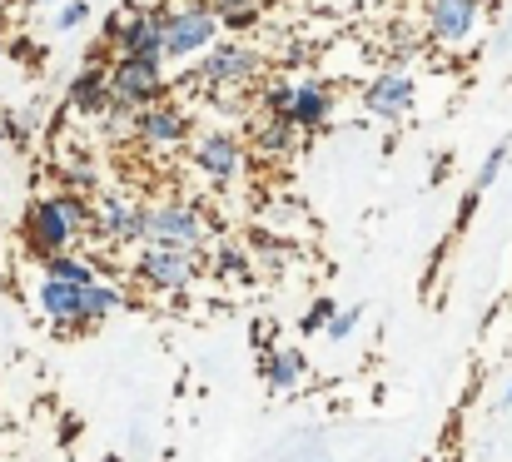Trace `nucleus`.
<instances>
[{"mask_svg":"<svg viewBox=\"0 0 512 462\" xmlns=\"http://www.w3.org/2000/svg\"><path fill=\"white\" fill-rule=\"evenodd\" d=\"M20 234H25V249H30L35 259L65 254V249H75V244L90 234V199L75 194V189L35 194V199L25 204Z\"/></svg>","mask_w":512,"mask_h":462,"instance_id":"1","label":"nucleus"},{"mask_svg":"<svg viewBox=\"0 0 512 462\" xmlns=\"http://www.w3.org/2000/svg\"><path fill=\"white\" fill-rule=\"evenodd\" d=\"M140 244L204 254V249H209V219H204V209L189 204V199H155V204H140Z\"/></svg>","mask_w":512,"mask_h":462,"instance_id":"2","label":"nucleus"},{"mask_svg":"<svg viewBox=\"0 0 512 462\" xmlns=\"http://www.w3.org/2000/svg\"><path fill=\"white\" fill-rule=\"evenodd\" d=\"M264 50L244 45V40H214L204 55H199V70H194V85H209V90H244L264 75Z\"/></svg>","mask_w":512,"mask_h":462,"instance_id":"3","label":"nucleus"},{"mask_svg":"<svg viewBox=\"0 0 512 462\" xmlns=\"http://www.w3.org/2000/svg\"><path fill=\"white\" fill-rule=\"evenodd\" d=\"M214 40H219V20L209 15V5L184 0V5L165 10V60H179V65L199 60Z\"/></svg>","mask_w":512,"mask_h":462,"instance_id":"4","label":"nucleus"},{"mask_svg":"<svg viewBox=\"0 0 512 462\" xmlns=\"http://www.w3.org/2000/svg\"><path fill=\"white\" fill-rule=\"evenodd\" d=\"M170 95V80H165V60H135V55H115L110 60V100L115 105H155Z\"/></svg>","mask_w":512,"mask_h":462,"instance_id":"5","label":"nucleus"},{"mask_svg":"<svg viewBox=\"0 0 512 462\" xmlns=\"http://www.w3.org/2000/svg\"><path fill=\"white\" fill-rule=\"evenodd\" d=\"M135 284L140 289H155V294H179L199 279V254H184V249H155L145 244L140 259H135Z\"/></svg>","mask_w":512,"mask_h":462,"instance_id":"6","label":"nucleus"},{"mask_svg":"<svg viewBox=\"0 0 512 462\" xmlns=\"http://www.w3.org/2000/svg\"><path fill=\"white\" fill-rule=\"evenodd\" d=\"M483 25V0H428L423 5V30L443 50H463Z\"/></svg>","mask_w":512,"mask_h":462,"instance_id":"7","label":"nucleus"},{"mask_svg":"<svg viewBox=\"0 0 512 462\" xmlns=\"http://www.w3.org/2000/svg\"><path fill=\"white\" fill-rule=\"evenodd\" d=\"M189 159H194V169H199L209 184H234V179L244 174V145H239V135H229V130H199V135L189 140Z\"/></svg>","mask_w":512,"mask_h":462,"instance_id":"8","label":"nucleus"},{"mask_svg":"<svg viewBox=\"0 0 512 462\" xmlns=\"http://www.w3.org/2000/svg\"><path fill=\"white\" fill-rule=\"evenodd\" d=\"M413 100H418V85H413V75L398 70V65H383V70L363 85V110H368L373 120H383V125H398V120L413 110Z\"/></svg>","mask_w":512,"mask_h":462,"instance_id":"9","label":"nucleus"},{"mask_svg":"<svg viewBox=\"0 0 512 462\" xmlns=\"http://www.w3.org/2000/svg\"><path fill=\"white\" fill-rule=\"evenodd\" d=\"M189 140V115L170 105V100H155V105H140L135 110V145H145V150L165 154L174 145H184Z\"/></svg>","mask_w":512,"mask_h":462,"instance_id":"10","label":"nucleus"},{"mask_svg":"<svg viewBox=\"0 0 512 462\" xmlns=\"http://www.w3.org/2000/svg\"><path fill=\"white\" fill-rule=\"evenodd\" d=\"M115 55H135V60H165V10H125V25L110 45Z\"/></svg>","mask_w":512,"mask_h":462,"instance_id":"11","label":"nucleus"},{"mask_svg":"<svg viewBox=\"0 0 512 462\" xmlns=\"http://www.w3.org/2000/svg\"><path fill=\"white\" fill-rule=\"evenodd\" d=\"M140 204H145V199L110 189V194H100V204L90 209V229H95L105 244H140Z\"/></svg>","mask_w":512,"mask_h":462,"instance_id":"12","label":"nucleus"},{"mask_svg":"<svg viewBox=\"0 0 512 462\" xmlns=\"http://www.w3.org/2000/svg\"><path fill=\"white\" fill-rule=\"evenodd\" d=\"M284 120H289L299 135L324 130V125L334 120V90H329L324 80H314V75L289 80V105H284Z\"/></svg>","mask_w":512,"mask_h":462,"instance_id":"13","label":"nucleus"},{"mask_svg":"<svg viewBox=\"0 0 512 462\" xmlns=\"http://www.w3.org/2000/svg\"><path fill=\"white\" fill-rule=\"evenodd\" d=\"M65 105L85 120H100L110 110V65L105 60H85L75 70V80L65 85Z\"/></svg>","mask_w":512,"mask_h":462,"instance_id":"14","label":"nucleus"},{"mask_svg":"<svg viewBox=\"0 0 512 462\" xmlns=\"http://www.w3.org/2000/svg\"><path fill=\"white\" fill-rule=\"evenodd\" d=\"M85 284H60L50 274H40V289H35V304L40 313L55 323V328H85V299H80Z\"/></svg>","mask_w":512,"mask_h":462,"instance_id":"15","label":"nucleus"},{"mask_svg":"<svg viewBox=\"0 0 512 462\" xmlns=\"http://www.w3.org/2000/svg\"><path fill=\"white\" fill-rule=\"evenodd\" d=\"M249 145H254V154H264V159H284V154L299 145V130L284 115H259L254 130H249Z\"/></svg>","mask_w":512,"mask_h":462,"instance_id":"16","label":"nucleus"},{"mask_svg":"<svg viewBox=\"0 0 512 462\" xmlns=\"http://www.w3.org/2000/svg\"><path fill=\"white\" fill-rule=\"evenodd\" d=\"M304 373H309V358H304L299 348H274V353H264V383H269L274 393L299 388Z\"/></svg>","mask_w":512,"mask_h":462,"instance_id":"17","label":"nucleus"},{"mask_svg":"<svg viewBox=\"0 0 512 462\" xmlns=\"http://www.w3.org/2000/svg\"><path fill=\"white\" fill-rule=\"evenodd\" d=\"M40 269H45L50 279H60V284H90V279H100V269H95V264H90L85 254H75V249L40 259Z\"/></svg>","mask_w":512,"mask_h":462,"instance_id":"18","label":"nucleus"},{"mask_svg":"<svg viewBox=\"0 0 512 462\" xmlns=\"http://www.w3.org/2000/svg\"><path fill=\"white\" fill-rule=\"evenodd\" d=\"M204 5H209V15H214L224 30H234V35H239V30H254L259 15H264L259 0H204Z\"/></svg>","mask_w":512,"mask_h":462,"instance_id":"19","label":"nucleus"},{"mask_svg":"<svg viewBox=\"0 0 512 462\" xmlns=\"http://www.w3.org/2000/svg\"><path fill=\"white\" fill-rule=\"evenodd\" d=\"M100 135H105L110 145H125V140H135V110L110 100V110L100 115Z\"/></svg>","mask_w":512,"mask_h":462,"instance_id":"20","label":"nucleus"},{"mask_svg":"<svg viewBox=\"0 0 512 462\" xmlns=\"http://www.w3.org/2000/svg\"><path fill=\"white\" fill-rule=\"evenodd\" d=\"M85 154H65L55 169H60V179H65V189H75V194H90L95 184H100V174H95V164H80Z\"/></svg>","mask_w":512,"mask_h":462,"instance_id":"21","label":"nucleus"},{"mask_svg":"<svg viewBox=\"0 0 512 462\" xmlns=\"http://www.w3.org/2000/svg\"><path fill=\"white\" fill-rule=\"evenodd\" d=\"M508 140L503 145H493V150L483 154V164H478V174H473V194H488L493 184H498V174H503V164H508Z\"/></svg>","mask_w":512,"mask_h":462,"instance_id":"22","label":"nucleus"},{"mask_svg":"<svg viewBox=\"0 0 512 462\" xmlns=\"http://www.w3.org/2000/svg\"><path fill=\"white\" fill-rule=\"evenodd\" d=\"M214 264H219V274H229V279H244V274H249V259H244V249H239L234 239H224V244L214 249Z\"/></svg>","mask_w":512,"mask_h":462,"instance_id":"23","label":"nucleus"},{"mask_svg":"<svg viewBox=\"0 0 512 462\" xmlns=\"http://www.w3.org/2000/svg\"><path fill=\"white\" fill-rule=\"evenodd\" d=\"M90 20V0H65L60 10H55V30L65 35V30H80Z\"/></svg>","mask_w":512,"mask_h":462,"instance_id":"24","label":"nucleus"},{"mask_svg":"<svg viewBox=\"0 0 512 462\" xmlns=\"http://www.w3.org/2000/svg\"><path fill=\"white\" fill-rule=\"evenodd\" d=\"M358 318H363V308L358 304L334 308V313H329V323H324V333H329V338H348V333L358 328Z\"/></svg>","mask_w":512,"mask_h":462,"instance_id":"25","label":"nucleus"},{"mask_svg":"<svg viewBox=\"0 0 512 462\" xmlns=\"http://www.w3.org/2000/svg\"><path fill=\"white\" fill-rule=\"evenodd\" d=\"M284 105H289V80L259 90V110H264V115H284Z\"/></svg>","mask_w":512,"mask_h":462,"instance_id":"26","label":"nucleus"},{"mask_svg":"<svg viewBox=\"0 0 512 462\" xmlns=\"http://www.w3.org/2000/svg\"><path fill=\"white\" fill-rule=\"evenodd\" d=\"M329 313H334V299H314V304L304 308V318H299V328H304V333H324V323H329Z\"/></svg>","mask_w":512,"mask_h":462,"instance_id":"27","label":"nucleus"},{"mask_svg":"<svg viewBox=\"0 0 512 462\" xmlns=\"http://www.w3.org/2000/svg\"><path fill=\"white\" fill-rule=\"evenodd\" d=\"M10 120H15V135H35V130H40V110H35V105H25V110H15Z\"/></svg>","mask_w":512,"mask_h":462,"instance_id":"28","label":"nucleus"},{"mask_svg":"<svg viewBox=\"0 0 512 462\" xmlns=\"http://www.w3.org/2000/svg\"><path fill=\"white\" fill-rule=\"evenodd\" d=\"M503 408H512V383H508V393H503Z\"/></svg>","mask_w":512,"mask_h":462,"instance_id":"29","label":"nucleus"},{"mask_svg":"<svg viewBox=\"0 0 512 462\" xmlns=\"http://www.w3.org/2000/svg\"><path fill=\"white\" fill-rule=\"evenodd\" d=\"M20 5H55V0H20Z\"/></svg>","mask_w":512,"mask_h":462,"instance_id":"30","label":"nucleus"},{"mask_svg":"<svg viewBox=\"0 0 512 462\" xmlns=\"http://www.w3.org/2000/svg\"><path fill=\"white\" fill-rule=\"evenodd\" d=\"M264 5H279V0H259V10H264Z\"/></svg>","mask_w":512,"mask_h":462,"instance_id":"31","label":"nucleus"},{"mask_svg":"<svg viewBox=\"0 0 512 462\" xmlns=\"http://www.w3.org/2000/svg\"><path fill=\"white\" fill-rule=\"evenodd\" d=\"M0 55H5V35H0Z\"/></svg>","mask_w":512,"mask_h":462,"instance_id":"32","label":"nucleus"},{"mask_svg":"<svg viewBox=\"0 0 512 462\" xmlns=\"http://www.w3.org/2000/svg\"><path fill=\"white\" fill-rule=\"evenodd\" d=\"M0 10H5V0H0Z\"/></svg>","mask_w":512,"mask_h":462,"instance_id":"33","label":"nucleus"},{"mask_svg":"<svg viewBox=\"0 0 512 462\" xmlns=\"http://www.w3.org/2000/svg\"><path fill=\"white\" fill-rule=\"evenodd\" d=\"M199 5H204V0H199Z\"/></svg>","mask_w":512,"mask_h":462,"instance_id":"34","label":"nucleus"}]
</instances>
